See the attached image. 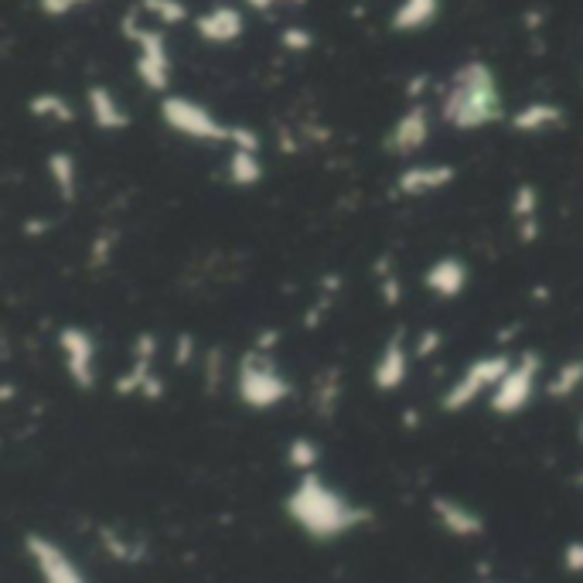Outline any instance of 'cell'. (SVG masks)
<instances>
[{
  "instance_id": "7",
  "label": "cell",
  "mask_w": 583,
  "mask_h": 583,
  "mask_svg": "<svg viewBox=\"0 0 583 583\" xmlns=\"http://www.w3.org/2000/svg\"><path fill=\"white\" fill-rule=\"evenodd\" d=\"M543 355L540 352H519L511 359L508 372L502 376V383L495 386V392L488 396V410L495 416H519L532 406L535 392H540L543 383Z\"/></svg>"
},
{
  "instance_id": "12",
  "label": "cell",
  "mask_w": 583,
  "mask_h": 583,
  "mask_svg": "<svg viewBox=\"0 0 583 583\" xmlns=\"http://www.w3.org/2000/svg\"><path fill=\"white\" fill-rule=\"evenodd\" d=\"M410 368H413V341L406 335L386 338L376 362H372V389L400 392L410 379Z\"/></svg>"
},
{
  "instance_id": "19",
  "label": "cell",
  "mask_w": 583,
  "mask_h": 583,
  "mask_svg": "<svg viewBox=\"0 0 583 583\" xmlns=\"http://www.w3.org/2000/svg\"><path fill=\"white\" fill-rule=\"evenodd\" d=\"M511 222H516V239L519 243H535L543 229L540 216V189L532 181H522L516 192H511Z\"/></svg>"
},
{
  "instance_id": "3",
  "label": "cell",
  "mask_w": 583,
  "mask_h": 583,
  "mask_svg": "<svg viewBox=\"0 0 583 583\" xmlns=\"http://www.w3.org/2000/svg\"><path fill=\"white\" fill-rule=\"evenodd\" d=\"M273 341H276V335L267 332L252 348H246V355L236 362V372H232L236 400L252 413L276 410L294 396V383L284 372V365L276 362Z\"/></svg>"
},
{
  "instance_id": "28",
  "label": "cell",
  "mask_w": 583,
  "mask_h": 583,
  "mask_svg": "<svg viewBox=\"0 0 583 583\" xmlns=\"http://www.w3.org/2000/svg\"><path fill=\"white\" fill-rule=\"evenodd\" d=\"M137 11L147 14V17H154L157 28H178V25H184V21L192 17L184 0H140Z\"/></svg>"
},
{
  "instance_id": "36",
  "label": "cell",
  "mask_w": 583,
  "mask_h": 583,
  "mask_svg": "<svg viewBox=\"0 0 583 583\" xmlns=\"http://www.w3.org/2000/svg\"><path fill=\"white\" fill-rule=\"evenodd\" d=\"M580 440H583V419H580Z\"/></svg>"
},
{
  "instance_id": "5",
  "label": "cell",
  "mask_w": 583,
  "mask_h": 583,
  "mask_svg": "<svg viewBox=\"0 0 583 583\" xmlns=\"http://www.w3.org/2000/svg\"><path fill=\"white\" fill-rule=\"evenodd\" d=\"M157 113H160V120H165L168 130H174L178 137L195 140V144H232V127L236 124H222L219 116L198 100L168 92V96H160Z\"/></svg>"
},
{
  "instance_id": "33",
  "label": "cell",
  "mask_w": 583,
  "mask_h": 583,
  "mask_svg": "<svg viewBox=\"0 0 583 583\" xmlns=\"http://www.w3.org/2000/svg\"><path fill=\"white\" fill-rule=\"evenodd\" d=\"M559 563L570 576H583V540H573L563 546V556H559Z\"/></svg>"
},
{
  "instance_id": "24",
  "label": "cell",
  "mask_w": 583,
  "mask_h": 583,
  "mask_svg": "<svg viewBox=\"0 0 583 583\" xmlns=\"http://www.w3.org/2000/svg\"><path fill=\"white\" fill-rule=\"evenodd\" d=\"M341 396H345V379L338 368H324L321 376L314 379V389H311V406L314 413L324 419V416H335V410L341 406Z\"/></svg>"
},
{
  "instance_id": "35",
  "label": "cell",
  "mask_w": 583,
  "mask_h": 583,
  "mask_svg": "<svg viewBox=\"0 0 583 583\" xmlns=\"http://www.w3.org/2000/svg\"><path fill=\"white\" fill-rule=\"evenodd\" d=\"M300 8V4H308V0H246V8L252 11H273V8Z\"/></svg>"
},
{
  "instance_id": "20",
  "label": "cell",
  "mask_w": 583,
  "mask_h": 583,
  "mask_svg": "<svg viewBox=\"0 0 583 583\" xmlns=\"http://www.w3.org/2000/svg\"><path fill=\"white\" fill-rule=\"evenodd\" d=\"M563 120H567L563 106L553 100H532L508 116V124L516 133H549L556 127H563Z\"/></svg>"
},
{
  "instance_id": "22",
  "label": "cell",
  "mask_w": 583,
  "mask_h": 583,
  "mask_svg": "<svg viewBox=\"0 0 583 583\" xmlns=\"http://www.w3.org/2000/svg\"><path fill=\"white\" fill-rule=\"evenodd\" d=\"M49 178H52L55 195H59L65 205H73L76 195H79V165H76V157L68 154V151L49 154Z\"/></svg>"
},
{
  "instance_id": "15",
  "label": "cell",
  "mask_w": 583,
  "mask_h": 583,
  "mask_svg": "<svg viewBox=\"0 0 583 583\" xmlns=\"http://www.w3.org/2000/svg\"><path fill=\"white\" fill-rule=\"evenodd\" d=\"M471 284V270L461 256H440L424 270V290L437 300H454L468 290Z\"/></svg>"
},
{
  "instance_id": "6",
  "label": "cell",
  "mask_w": 583,
  "mask_h": 583,
  "mask_svg": "<svg viewBox=\"0 0 583 583\" xmlns=\"http://www.w3.org/2000/svg\"><path fill=\"white\" fill-rule=\"evenodd\" d=\"M124 35H127V41H133V49H137V59H133L137 79L144 82L151 92L168 96V89H171V52H168L165 28L137 25V14H127L124 17Z\"/></svg>"
},
{
  "instance_id": "16",
  "label": "cell",
  "mask_w": 583,
  "mask_h": 583,
  "mask_svg": "<svg viewBox=\"0 0 583 583\" xmlns=\"http://www.w3.org/2000/svg\"><path fill=\"white\" fill-rule=\"evenodd\" d=\"M195 35L208 44H232L246 35V17L232 4H212L195 17Z\"/></svg>"
},
{
  "instance_id": "23",
  "label": "cell",
  "mask_w": 583,
  "mask_h": 583,
  "mask_svg": "<svg viewBox=\"0 0 583 583\" xmlns=\"http://www.w3.org/2000/svg\"><path fill=\"white\" fill-rule=\"evenodd\" d=\"M225 178H229V184H236V189H256V184L263 181L260 151H239V147H232V151H229V160H225Z\"/></svg>"
},
{
  "instance_id": "10",
  "label": "cell",
  "mask_w": 583,
  "mask_h": 583,
  "mask_svg": "<svg viewBox=\"0 0 583 583\" xmlns=\"http://www.w3.org/2000/svg\"><path fill=\"white\" fill-rule=\"evenodd\" d=\"M25 556L38 573V583H92L89 573L79 567V559L44 532L25 535Z\"/></svg>"
},
{
  "instance_id": "4",
  "label": "cell",
  "mask_w": 583,
  "mask_h": 583,
  "mask_svg": "<svg viewBox=\"0 0 583 583\" xmlns=\"http://www.w3.org/2000/svg\"><path fill=\"white\" fill-rule=\"evenodd\" d=\"M511 359H516V355H508V352H488V355L471 359L448 383V389L440 392V410H444V413H464V410L478 406L481 400L488 403V396H492L495 386L502 383Z\"/></svg>"
},
{
  "instance_id": "13",
  "label": "cell",
  "mask_w": 583,
  "mask_h": 583,
  "mask_svg": "<svg viewBox=\"0 0 583 583\" xmlns=\"http://www.w3.org/2000/svg\"><path fill=\"white\" fill-rule=\"evenodd\" d=\"M430 511H433V522L444 529L451 540H478V535H484V516L468 505V502H461L454 495H433L430 498Z\"/></svg>"
},
{
  "instance_id": "1",
  "label": "cell",
  "mask_w": 583,
  "mask_h": 583,
  "mask_svg": "<svg viewBox=\"0 0 583 583\" xmlns=\"http://www.w3.org/2000/svg\"><path fill=\"white\" fill-rule=\"evenodd\" d=\"M284 516L297 532L314 543H338L372 522V511L348 498L341 488L324 481L321 475L297 478L284 498Z\"/></svg>"
},
{
  "instance_id": "9",
  "label": "cell",
  "mask_w": 583,
  "mask_h": 583,
  "mask_svg": "<svg viewBox=\"0 0 583 583\" xmlns=\"http://www.w3.org/2000/svg\"><path fill=\"white\" fill-rule=\"evenodd\" d=\"M157 355H160L157 338L151 332L137 335L133 338V352H130V365L120 372V376H116V392H120V396H140V400L157 403L160 396L168 392L165 379H160V372H157Z\"/></svg>"
},
{
  "instance_id": "11",
  "label": "cell",
  "mask_w": 583,
  "mask_h": 583,
  "mask_svg": "<svg viewBox=\"0 0 583 583\" xmlns=\"http://www.w3.org/2000/svg\"><path fill=\"white\" fill-rule=\"evenodd\" d=\"M427 140H430V106L416 100L396 116V124L389 127L383 147L392 157H413L427 147Z\"/></svg>"
},
{
  "instance_id": "26",
  "label": "cell",
  "mask_w": 583,
  "mask_h": 583,
  "mask_svg": "<svg viewBox=\"0 0 583 583\" xmlns=\"http://www.w3.org/2000/svg\"><path fill=\"white\" fill-rule=\"evenodd\" d=\"M28 113L35 120H52V124H73L76 120V106L68 103L62 92H38L28 100Z\"/></svg>"
},
{
  "instance_id": "25",
  "label": "cell",
  "mask_w": 583,
  "mask_h": 583,
  "mask_svg": "<svg viewBox=\"0 0 583 583\" xmlns=\"http://www.w3.org/2000/svg\"><path fill=\"white\" fill-rule=\"evenodd\" d=\"M580 389H583V355L559 362L549 372V379H546V396H549V400H556V403L570 400V396L580 392Z\"/></svg>"
},
{
  "instance_id": "2",
  "label": "cell",
  "mask_w": 583,
  "mask_h": 583,
  "mask_svg": "<svg viewBox=\"0 0 583 583\" xmlns=\"http://www.w3.org/2000/svg\"><path fill=\"white\" fill-rule=\"evenodd\" d=\"M440 120L464 133H475L505 120V100L495 68L481 59L457 65L444 92H440Z\"/></svg>"
},
{
  "instance_id": "29",
  "label": "cell",
  "mask_w": 583,
  "mask_h": 583,
  "mask_svg": "<svg viewBox=\"0 0 583 583\" xmlns=\"http://www.w3.org/2000/svg\"><path fill=\"white\" fill-rule=\"evenodd\" d=\"M400 287H403V284H400V273L392 270L389 260H379V294H383V305H386V308L400 305V297H403Z\"/></svg>"
},
{
  "instance_id": "14",
  "label": "cell",
  "mask_w": 583,
  "mask_h": 583,
  "mask_svg": "<svg viewBox=\"0 0 583 583\" xmlns=\"http://www.w3.org/2000/svg\"><path fill=\"white\" fill-rule=\"evenodd\" d=\"M457 178L454 165H444V160H427V165H410L396 174V195L403 198H427L451 189Z\"/></svg>"
},
{
  "instance_id": "17",
  "label": "cell",
  "mask_w": 583,
  "mask_h": 583,
  "mask_svg": "<svg viewBox=\"0 0 583 583\" xmlns=\"http://www.w3.org/2000/svg\"><path fill=\"white\" fill-rule=\"evenodd\" d=\"M86 109H89V120L96 124V130L120 133V130L130 127V113L109 86H100V82L89 86L86 89Z\"/></svg>"
},
{
  "instance_id": "21",
  "label": "cell",
  "mask_w": 583,
  "mask_h": 583,
  "mask_svg": "<svg viewBox=\"0 0 583 583\" xmlns=\"http://www.w3.org/2000/svg\"><path fill=\"white\" fill-rule=\"evenodd\" d=\"M440 17V0H400L389 17V28L400 35H416Z\"/></svg>"
},
{
  "instance_id": "18",
  "label": "cell",
  "mask_w": 583,
  "mask_h": 583,
  "mask_svg": "<svg viewBox=\"0 0 583 583\" xmlns=\"http://www.w3.org/2000/svg\"><path fill=\"white\" fill-rule=\"evenodd\" d=\"M96 540H100V549L120 567H140L147 559V553H151L144 535H137L130 529H120V526H100Z\"/></svg>"
},
{
  "instance_id": "31",
  "label": "cell",
  "mask_w": 583,
  "mask_h": 583,
  "mask_svg": "<svg viewBox=\"0 0 583 583\" xmlns=\"http://www.w3.org/2000/svg\"><path fill=\"white\" fill-rule=\"evenodd\" d=\"M280 44H284L287 52H311L314 35L308 28H287V31H280Z\"/></svg>"
},
{
  "instance_id": "27",
  "label": "cell",
  "mask_w": 583,
  "mask_h": 583,
  "mask_svg": "<svg viewBox=\"0 0 583 583\" xmlns=\"http://www.w3.org/2000/svg\"><path fill=\"white\" fill-rule=\"evenodd\" d=\"M287 468L297 478L318 475V468H321V448L314 444L311 437H294L290 440V444H287Z\"/></svg>"
},
{
  "instance_id": "34",
  "label": "cell",
  "mask_w": 583,
  "mask_h": 583,
  "mask_svg": "<svg viewBox=\"0 0 583 583\" xmlns=\"http://www.w3.org/2000/svg\"><path fill=\"white\" fill-rule=\"evenodd\" d=\"M195 359V338L192 335H178L174 341V365H189Z\"/></svg>"
},
{
  "instance_id": "32",
  "label": "cell",
  "mask_w": 583,
  "mask_h": 583,
  "mask_svg": "<svg viewBox=\"0 0 583 583\" xmlns=\"http://www.w3.org/2000/svg\"><path fill=\"white\" fill-rule=\"evenodd\" d=\"M92 4V0H38V11L44 17H65V14H73L76 8H86Z\"/></svg>"
},
{
  "instance_id": "30",
  "label": "cell",
  "mask_w": 583,
  "mask_h": 583,
  "mask_svg": "<svg viewBox=\"0 0 583 583\" xmlns=\"http://www.w3.org/2000/svg\"><path fill=\"white\" fill-rule=\"evenodd\" d=\"M440 345H444V335L437 328H424L416 338H413V359H430L440 352Z\"/></svg>"
},
{
  "instance_id": "8",
  "label": "cell",
  "mask_w": 583,
  "mask_h": 583,
  "mask_svg": "<svg viewBox=\"0 0 583 583\" xmlns=\"http://www.w3.org/2000/svg\"><path fill=\"white\" fill-rule=\"evenodd\" d=\"M55 348L68 383L79 392H92L100 386V345L89 328H82V324H62L55 335Z\"/></svg>"
}]
</instances>
